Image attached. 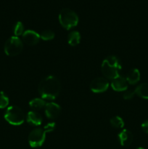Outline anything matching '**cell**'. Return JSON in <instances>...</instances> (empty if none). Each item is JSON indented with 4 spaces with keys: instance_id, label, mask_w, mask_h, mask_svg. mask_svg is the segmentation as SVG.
Returning <instances> with one entry per match:
<instances>
[{
    "instance_id": "obj_1",
    "label": "cell",
    "mask_w": 148,
    "mask_h": 149,
    "mask_svg": "<svg viewBox=\"0 0 148 149\" xmlns=\"http://www.w3.org/2000/svg\"><path fill=\"white\" fill-rule=\"evenodd\" d=\"M60 90V81L52 75L44 78L39 84V93L44 100H55L59 95Z\"/></svg>"
},
{
    "instance_id": "obj_2",
    "label": "cell",
    "mask_w": 148,
    "mask_h": 149,
    "mask_svg": "<svg viewBox=\"0 0 148 149\" xmlns=\"http://www.w3.org/2000/svg\"><path fill=\"white\" fill-rule=\"evenodd\" d=\"M122 68L121 63L115 55H110L107 57L103 61L101 65L102 72L104 77L109 79H114L119 76V71Z\"/></svg>"
},
{
    "instance_id": "obj_3",
    "label": "cell",
    "mask_w": 148,
    "mask_h": 149,
    "mask_svg": "<svg viewBox=\"0 0 148 149\" xmlns=\"http://www.w3.org/2000/svg\"><path fill=\"white\" fill-rule=\"evenodd\" d=\"M59 21L62 27L69 30L78 25V16L73 10L64 8L59 13Z\"/></svg>"
},
{
    "instance_id": "obj_4",
    "label": "cell",
    "mask_w": 148,
    "mask_h": 149,
    "mask_svg": "<svg viewBox=\"0 0 148 149\" xmlns=\"http://www.w3.org/2000/svg\"><path fill=\"white\" fill-rule=\"evenodd\" d=\"M4 119L10 125L18 126L24 122L25 115L20 107L11 106L6 110L4 113Z\"/></svg>"
},
{
    "instance_id": "obj_5",
    "label": "cell",
    "mask_w": 148,
    "mask_h": 149,
    "mask_svg": "<svg viewBox=\"0 0 148 149\" xmlns=\"http://www.w3.org/2000/svg\"><path fill=\"white\" fill-rule=\"evenodd\" d=\"M23 48V42L18 36H11L4 44V52L8 56H16L22 52Z\"/></svg>"
},
{
    "instance_id": "obj_6",
    "label": "cell",
    "mask_w": 148,
    "mask_h": 149,
    "mask_svg": "<svg viewBox=\"0 0 148 149\" xmlns=\"http://www.w3.org/2000/svg\"><path fill=\"white\" fill-rule=\"evenodd\" d=\"M46 139V132L41 128H35L28 136V142L32 148H38L43 145Z\"/></svg>"
},
{
    "instance_id": "obj_7",
    "label": "cell",
    "mask_w": 148,
    "mask_h": 149,
    "mask_svg": "<svg viewBox=\"0 0 148 149\" xmlns=\"http://www.w3.org/2000/svg\"><path fill=\"white\" fill-rule=\"evenodd\" d=\"M109 82L107 79L104 77H98L91 81L90 89L94 93H104L108 89Z\"/></svg>"
},
{
    "instance_id": "obj_8",
    "label": "cell",
    "mask_w": 148,
    "mask_h": 149,
    "mask_svg": "<svg viewBox=\"0 0 148 149\" xmlns=\"http://www.w3.org/2000/svg\"><path fill=\"white\" fill-rule=\"evenodd\" d=\"M45 114L48 119H55L59 116L61 111V108L57 103L50 102L45 106Z\"/></svg>"
},
{
    "instance_id": "obj_9",
    "label": "cell",
    "mask_w": 148,
    "mask_h": 149,
    "mask_svg": "<svg viewBox=\"0 0 148 149\" xmlns=\"http://www.w3.org/2000/svg\"><path fill=\"white\" fill-rule=\"evenodd\" d=\"M23 40L26 45H35L39 42L40 35L33 30H27L23 33Z\"/></svg>"
},
{
    "instance_id": "obj_10",
    "label": "cell",
    "mask_w": 148,
    "mask_h": 149,
    "mask_svg": "<svg viewBox=\"0 0 148 149\" xmlns=\"http://www.w3.org/2000/svg\"><path fill=\"white\" fill-rule=\"evenodd\" d=\"M111 87L113 90L117 92L126 91L128 87V82L126 79L122 76L119 75L114 79L112 80Z\"/></svg>"
},
{
    "instance_id": "obj_11",
    "label": "cell",
    "mask_w": 148,
    "mask_h": 149,
    "mask_svg": "<svg viewBox=\"0 0 148 149\" xmlns=\"http://www.w3.org/2000/svg\"><path fill=\"white\" fill-rule=\"evenodd\" d=\"M118 138L120 145L123 146H128L133 141V135L130 131L126 129L119 132Z\"/></svg>"
},
{
    "instance_id": "obj_12",
    "label": "cell",
    "mask_w": 148,
    "mask_h": 149,
    "mask_svg": "<svg viewBox=\"0 0 148 149\" xmlns=\"http://www.w3.org/2000/svg\"><path fill=\"white\" fill-rule=\"evenodd\" d=\"M26 120L28 124L32 126H39L42 123V116L39 113L35 111H30L27 113L26 116Z\"/></svg>"
},
{
    "instance_id": "obj_13",
    "label": "cell",
    "mask_w": 148,
    "mask_h": 149,
    "mask_svg": "<svg viewBox=\"0 0 148 149\" xmlns=\"http://www.w3.org/2000/svg\"><path fill=\"white\" fill-rule=\"evenodd\" d=\"M140 72L137 68H133L129 71L126 76V81L130 84H135L140 80Z\"/></svg>"
},
{
    "instance_id": "obj_14",
    "label": "cell",
    "mask_w": 148,
    "mask_h": 149,
    "mask_svg": "<svg viewBox=\"0 0 148 149\" xmlns=\"http://www.w3.org/2000/svg\"><path fill=\"white\" fill-rule=\"evenodd\" d=\"M135 93L139 97L148 99V83H142L135 89Z\"/></svg>"
},
{
    "instance_id": "obj_15",
    "label": "cell",
    "mask_w": 148,
    "mask_h": 149,
    "mask_svg": "<svg viewBox=\"0 0 148 149\" xmlns=\"http://www.w3.org/2000/svg\"><path fill=\"white\" fill-rule=\"evenodd\" d=\"M80 41H81V35L77 31H73L68 35V42L71 46H76L80 43Z\"/></svg>"
},
{
    "instance_id": "obj_16",
    "label": "cell",
    "mask_w": 148,
    "mask_h": 149,
    "mask_svg": "<svg viewBox=\"0 0 148 149\" xmlns=\"http://www.w3.org/2000/svg\"><path fill=\"white\" fill-rule=\"evenodd\" d=\"M46 104V103L44 100L43 98H39V97L32 99L29 102V106L33 110H39V109H43L45 107Z\"/></svg>"
},
{
    "instance_id": "obj_17",
    "label": "cell",
    "mask_w": 148,
    "mask_h": 149,
    "mask_svg": "<svg viewBox=\"0 0 148 149\" xmlns=\"http://www.w3.org/2000/svg\"><path fill=\"white\" fill-rule=\"evenodd\" d=\"M110 125L113 127L117 128V129H121L124 127V122H123V119L118 116H113L111 119H110Z\"/></svg>"
},
{
    "instance_id": "obj_18",
    "label": "cell",
    "mask_w": 148,
    "mask_h": 149,
    "mask_svg": "<svg viewBox=\"0 0 148 149\" xmlns=\"http://www.w3.org/2000/svg\"><path fill=\"white\" fill-rule=\"evenodd\" d=\"M40 38L44 41H50L55 38V33L52 31L44 30L40 33Z\"/></svg>"
},
{
    "instance_id": "obj_19",
    "label": "cell",
    "mask_w": 148,
    "mask_h": 149,
    "mask_svg": "<svg viewBox=\"0 0 148 149\" xmlns=\"http://www.w3.org/2000/svg\"><path fill=\"white\" fill-rule=\"evenodd\" d=\"M13 32H14V34L15 36H19L20 35H23V33H24V26H23L22 22L18 21L15 24Z\"/></svg>"
},
{
    "instance_id": "obj_20",
    "label": "cell",
    "mask_w": 148,
    "mask_h": 149,
    "mask_svg": "<svg viewBox=\"0 0 148 149\" xmlns=\"http://www.w3.org/2000/svg\"><path fill=\"white\" fill-rule=\"evenodd\" d=\"M9 97L4 92H0V109H5L9 105Z\"/></svg>"
},
{
    "instance_id": "obj_21",
    "label": "cell",
    "mask_w": 148,
    "mask_h": 149,
    "mask_svg": "<svg viewBox=\"0 0 148 149\" xmlns=\"http://www.w3.org/2000/svg\"><path fill=\"white\" fill-rule=\"evenodd\" d=\"M55 127H56V124L55 122H49L44 127V130L46 132H46H51L55 130Z\"/></svg>"
},
{
    "instance_id": "obj_22",
    "label": "cell",
    "mask_w": 148,
    "mask_h": 149,
    "mask_svg": "<svg viewBox=\"0 0 148 149\" xmlns=\"http://www.w3.org/2000/svg\"><path fill=\"white\" fill-rule=\"evenodd\" d=\"M135 94V90H126L123 93V98L125 100H131L134 97Z\"/></svg>"
},
{
    "instance_id": "obj_23",
    "label": "cell",
    "mask_w": 148,
    "mask_h": 149,
    "mask_svg": "<svg viewBox=\"0 0 148 149\" xmlns=\"http://www.w3.org/2000/svg\"><path fill=\"white\" fill-rule=\"evenodd\" d=\"M141 127H142V130H143L145 133L148 134V120L145 121V122L142 124V126Z\"/></svg>"
},
{
    "instance_id": "obj_24",
    "label": "cell",
    "mask_w": 148,
    "mask_h": 149,
    "mask_svg": "<svg viewBox=\"0 0 148 149\" xmlns=\"http://www.w3.org/2000/svg\"><path fill=\"white\" fill-rule=\"evenodd\" d=\"M136 149H145V148H142V147H139V148H137Z\"/></svg>"
}]
</instances>
